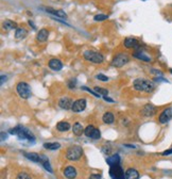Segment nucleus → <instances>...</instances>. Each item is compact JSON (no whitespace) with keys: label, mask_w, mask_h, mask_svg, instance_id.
I'll return each instance as SVG.
<instances>
[{"label":"nucleus","mask_w":172,"mask_h":179,"mask_svg":"<svg viewBox=\"0 0 172 179\" xmlns=\"http://www.w3.org/2000/svg\"><path fill=\"white\" fill-rule=\"evenodd\" d=\"M133 88L138 92H143V93H152L155 88V84L152 81L148 79H141L138 78L133 82Z\"/></svg>","instance_id":"1"},{"label":"nucleus","mask_w":172,"mask_h":179,"mask_svg":"<svg viewBox=\"0 0 172 179\" xmlns=\"http://www.w3.org/2000/svg\"><path fill=\"white\" fill-rule=\"evenodd\" d=\"M83 58L86 61L91 62V63H96V64H101L104 61V57L101 54L94 50H85L83 52Z\"/></svg>","instance_id":"2"},{"label":"nucleus","mask_w":172,"mask_h":179,"mask_svg":"<svg viewBox=\"0 0 172 179\" xmlns=\"http://www.w3.org/2000/svg\"><path fill=\"white\" fill-rule=\"evenodd\" d=\"M83 155L82 147L79 145H73V146L69 147L66 151V158L70 161H78Z\"/></svg>","instance_id":"3"},{"label":"nucleus","mask_w":172,"mask_h":179,"mask_svg":"<svg viewBox=\"0 0 172 179\" xmlns=\"http://www.w3.org/2000/svg\"><path fill=\"white\" fill-rule=\"evenodd\" d=\"M129 61H130L129 56H127V54L121 52V54H115L114 58H113V60H112V62H111V65L113 67H116V68H120V67L125 66V64H127Z\"/></svg>","instance_id":"4"},{"label":"nucleus","mask_w":172,"mask_h":179,"mask_svg":"<svg viewBox=\"0 0 172 179\" xmlns=\"http://www.w3.org/2000/svg\"><path fill=\"white\" fill-rule=\"evenodd\" d=\"M16 91L17 94L19 95V97L22 99H28L31 96V86L28 84L27 82H19L17 86H16Z\"/></svg>","instance_id":"5"},{"label":"nucleus","mask_w":172,"mask_h":179,"mask_svg":"<svg viewBox=\"0 0 172 179\" xmlns=\"http://www.w3.org/2000/svg\"><path fill=\"white\" fill-rule=\"evenodd\" d=\"M109 175L112 179H125V173L119 164L112 165L109 168Z\"/></svg>","instance_id":"6"},{"label":"nucleus","mask_w":172,"mask_h":179,"mask_svg":"<svg viewBox=\"0 0 172 179\" xmlns=\"http://www.w3.org/2000/svg\"><path fill=\"white\" fill-rule=\"evenodd\" d=\"M17 136H18V139L20 140V141H24V140H28V141H30V142H34L35 141L34 134L32 133L31 131H30L28 128L24 127V126L21 127L20 131L18 132Z\"/></svg>","instance_id":"7"},{"label":"nucleus","mask_w":172,"mask_h":179,"mask_svg":"<svg viewBox=\"0 0 172 179\" xmlns=\"http://www.w3.org/2000/svg\"><path fill=\"white\" fill-rule=\"evenodd\" d=\"M172 118V107L166 108L160 114H159L158 120L160 124H167Z\"/></svg>","instance_id":"8"},{"label":"nucleus","mask_w":172,"mask_h":179,"mask_svg":"<svg viewBox=\"0 0 172 179\" xmlns=\"http://www.w3.org/2000/svg\"><path fill=\"white\" fill-rule=\"evenodd\" d=\"M85 108H86V100H85L84 98H82V99H78V100H76V101L73 102L71 110L73 112L79 113L84 111Z\"/></svg>","instance_id":"9"},{"label":"nucleus","mask_w":172,"mask_h":179,"mask_svg":"<svg viewBox=\"0 0 172 179\" xmlns=\"http://www.w3.org/2000/svg\"><path fill=\"white\" fill-rule=\"evenodd\" d=\"M141 114L146 117H151L156 114V108L152 106V104H146L141 110Z\"/></svg>","instance_id":"10"},{"label":"nucleus","mask_w":172,"mask_h":179,"mask_svg":"<svg viewBox=\"0 0 172 179\" xmlns=\"http://www.w3.org/2000/svg\"><path fill=\"white\" fill-rule=\"evenodd\" d=\"M63 173H64V176L66 177L67 179H74L78 175L77 170H76V167H74V166H72V165L66 166Z\"/></svg>","instance_id":"11"},{"label":"nucleus","mask_w":172,"mask_h":179,"mask_svg":"<svg viewBox=\"0 0 172 179\" xmlns=\"http://www.w3.org/2000/svg\"><path fill=\"white\" fill-rule=\"evenodd\" d=\"M72 104H73V101L70 97H63V98L60 99L58 101V106L64 110H69L72 108Z\"/></svg>","instance_id":"12"},{"label":"nucleus","mask_w":172,"mask_h":179,"mask_svg":"<svg viewBox=\"0 0 172 179\" xmlns=\"http://www.w3.org/2000/svg\"><path fill=\"white\" fill-rule=\"evenodd\" d=\"M48 65L50 67L52 70H55V72H58V70H61L63 68V63H62L61 60L58 59H51L50 61L48 62Z\"/></svg>","instance_id":"13"},{"label":"nucleus","mask_w":172,"mask_h":179,"mask_svg":"<svg viewBox=\"0 0 172 179\" xmlns=\"http://www.w3.org/2000/svg\"><path fill=\"white\" fill-rule=\"evenodd\" d=\"M139 46V43H138L137 38H127L125 40V47L127 49H136Z\"/></svg>","instance_id":"14"},{"label":"nucleus","mask_w":172,"mask_h":179,"mask_svg":"<svg viewBox=\"0 0 172 179\" xmlns=\"http://www.w3.org/2000/svg\"><path fill=\"white\" fill-rule=\"evenodd\" d=\"M140 46H138L137 48H136V51L133 54V57L134 58H136V59L138 60H141V61H145V62H150L151 61V58L150 57H148L147 54H145L142 52V51L140 50V48H139Z\"/></svg>","instance_id":"15"},{"label":"nucleus","mask_w":172,"mask_h":179,"mask_svg":"<svg viewBox=\"0 0 172 179\" xmlns=\"http://www.w3.org/2000/svg\"><path fill=\"white\" fill-rule=\"evenodd\" d=\"M49 38V31L47 29H40L38 32H37V35H36V40L37 42H40V43H44L46 41L48 40Z\"/></svg>","instance_id":"16"},{"label":"nucleus","mask_w":172,"mask_h":179,"mask_svg":"<svg viewBox=\"0 0 172 179\" xmlns=\"http://www.w3.org/2000/svg\"><path fill=\"white\" fill-rule=\"evenodd\" d=\"M45 10H46V12H48V13L52 14V15H55V16H58V17H61V18H66L67 17L66 13H65L63 10H54V9H52V8H46Z\"/></svg>","instance_id":"17"},{"label":"nucleus","mask_w":172,"mask_h":179,"mask_svg":"<svg viewBox=\"0 0 172 179\" xmlns=\"http://www.w3.org/2000/svg\"><path fill=\"white\" fill-rule=\"evenodd\" d=\"M84 127H83V125L81 123H79V122H77V123L73 124V127H72V132H73L76 136H82L83 133H84Z\"/></svg>","instance_id":"18"},{"label":"nucleus","mask_w":172,"mask_h":179,"mask_svg":"<svg viewBox=\"0 0 172 179\" xmlns=\"http://www.w3.org/2000/svg\"><path fill=\"white\" fill-rule=\"evenodd\" d=\"M139 178V173L135 168H129L125 172V179H138Z\"/></svg>","instance_id":"19"},{"label":"nucleus","mask_w":172,"mask_h":179,"mask_svg":"<svg viewBox=\"0 0 172 179\" xmlns=\"http://www.w3.org/2000/svg\"><path fill=\"white\" fill-rule=\"evenodd\" d=\"M28 35V31L26 28H17L15 31V38L16 40H24Z\"/></svg>","instance_id":"20"},{"label":"nucleus","mask_w":172,"mask_h":179,"mask_svg":"<svg viewBox=\"0 0 172 179\" xmlns=\"http://www.w3.org/2000/svg\"><path fill=\"white\" fill-rule=\"evenodd\" d=\"M24 157H26L28 160L33 161V162H36V163L38 162L40 163V159H42L40 155L35 154V152H24Z\"/></svg>","instance_id":"21"},{"label":"nucleus","mask_w":172,"mask_h":179,"mask_svg":"<svg viewBox=\"0 0 172 179\" xmlns=\"http://www.w3.org/2000/svg\"><path fill=\"white\" fill-rule=\"evenodd\" d=\"M106 163H107L109 166L119 164L120 163V156L118 155V154H115V155L111 156V157L106 158Z\"/></svg>","instance_id":"22"},{"label":"nucleus","mask_w":172,"mask_h":179,"mask_svg":"<svg viewBox=\"0 0 172 179\" xmlns=\"http://www.w3.org/2000/svg\"><path fill=\"white\" fill-rule=\"evenodd\" d=\"M102 120H103L105 124H113L115 120V116L114 114L112 112H105L103 114V116H102Z\"/></svg>","instance_id":"23"},{"label":"nucleus","mask_w":172,"mask_h":179,"mask_svg":"<svg viewBox=\"0 0 172 179\" xmlns=\"http://www.w3.org/2000/svg\"><path fill=\"white\" fill-rule=\"evenodd\" d=\"M3 28L5 30H14L17 28V24L13 20H10V19H5L3 22Z\"/></svg>","instance_id":"24"},{"label":"nucleus","mask_w":172,"mask_h":179,"mask_svg":"<svg viewBox=\"0 0 172 179\" xmlns=\"http://www.w3.org/2000/svg\"><path fill=\"white\" fill-rule=\"evenodd\" d=\"M42 159H40V164L44 166L46 171H48L49 173H52V168L50 166V163H49V160H48V158H46L45 156H40Z\"/></svg>","instance_id":"25"},{"label":"nucleus","mask_w":172,"mask_h":179,"mask_svg":"<svg viewBox=\"0 0 172 179\" xmlns=\"http://www.w3.org/2000/svg\"><path fill=\"white\" fill-rule=\"evenodd\" d=\"M56 129L58 131H67L70 129V124L67 123V122H60L56 125Z\"/></svg>","instance_id":"26"},{"label":"nucleus","mask_w":172,"mask_h":179,"mask_svg":"<svg viewBox=\"0 0 172 179\" xmlns=\"http://www.w3.org/2000/svg\"><path fill=\"white\" fill-rule=\"evenodd\" d=\"M44 147H45L46 149H49V150H56L61 147V144L58 143V142H54V143H45Z\"/></svg>","instance_id":"27"},{"label":"nucleus","mask_w":172,"mask_h":179,"mask_svg":"<svg viewBox=\"0 0 172 179\" xmlns=\"http://www.w3.org/2000/svg\"><path fill=\"white\" fill-rule=\"evenodd\" d=\"M94 91L96 93H98L100 96H107L109 95V90L107 88H100V86H95L94 88Z\"/></svg>","instance_id":"28"},{"label":"nucleus","mask_w":172,"mask_h":179,"mask_svg":"<svg viewBox=\"0 0 172 179\" xmlns=\"http://www.w3.org/2000/svg\"><path fill=\"white\" fill-rule=\"evenodd\" d=\"M95 127H94L93 125H88L86 128H85V130H84V134L87 138H91V136H93V133H94V131H95Z\"/></svg>","instance_id":"29"},{"label":"nucleus","mask_w":172,"mask_h":179,"mask_svg":"<svg viewBox=\"0 0 172 179\" xmlns=\"http://www.w3.org/2000/svg\"><path fill=\"white\" fill-rule=\"evenodd\" d=\"M107 18H109V16L107 15H103V14H98V15H96L94 17V19H95L96 22H103V20H106Z\"/></svg>","instance_id":"30"},{"label":"nucleus","mask_w":172,"mask_h":179,"mask_svg":"<svg viewBox=\"0 0 172 179\" xmlns=\"http://www.w3.org/2000/svg\"><path fill=\"white\" fill-rule=\"evenodd\" d=\"M16 179H32V178H31V176H30V175H29L28 173L21 172V173H19L18 175H17Z\"/></svg>","instance_id":"31"},{"label":"nucleus","mask_w":172,"mask_h":179,"mask_svg":"<svg viewBox=\"0 0 172 179\" xmlns=\"http://www.w3.org/2000/svg\"><path fill=\"white\" fill-rule=\"evenodd\" d=\"M21 127H22V126H21V125L16 126V127H14V128L10 129V131H9V132H10L11 134H15V136H17V134H18V132H19V131H20Z\"/></svg>","instance_id":"32"},{"label":"nucleus","mask_w":172,"mask_h":179,"mask_svg":"<svg viewBox=\"0 0 172 179\" xmlns=\"http://www.w3.org/2000/svg\"><path fill=\"white\" fill-rule=\"evenodd\" d=\"M100 138H101V132H100V130L96 128L95 131H94L93 136H91V139H94V140H99Z\"/></svg>","instance_id":"33"},{"label":"nucleus","mask_w":172,"mask_h":179,"mask_svg":"<svg viewBox=\"0 0 172 179\" xmlns=\"http://www.w3.org/2000/svg\"><path fill=\"white\" fill-rule=\"evenodd\" d=\"M96 78H97L99 81H102V82H107V81H109V78L106 77V76L102 75V74H99V75H97V76H96Z\"/></svg>","instance_id":"34"},{"label":"nucleus","mask_w":172,"mask_h":179,"mask_svg":"<svg viewBox=\"0 0 172 179\" xmlns=\"http://www.w3.org/2000/svg\"><path fill=\"white\" fill-rule=\"evenodd\" d=\"M82 90H85V91H87V92H89L90 94H93V95H95L96 97H99V98H100V95H99L98 93H96L95 91H94V90H90V88H86V86H82Z\"/></svg>","instance_id":"35"},{"label":"nucleus","mask_w":172,"mask_h":179,"mask_svg":"<svg viewBox=\"0 0 172 179\" xmlns=\"http://www.w3.org/2000/svg\"><path fill=\"white\" fill-rule=\"evenodd\" d=\"M89 179H101V175L100 174H93V175H90Z\"/></svg>","instance_id":"36"},{"label":"nucleus","mask_w":172,"mask_h":179,"mask_svg":"<svg viewBox=\"0 0 172 179\" xmlns=\"http://www.w3.org/2000/svg\"><path fill=\"white\" fill-rule=\"evenodd\" d=\"M172 154V148H170V149H167V150H165V151L162 152V155L163 156H168V155H171Z\"/></svg>","instance_id":"37"},{"label":"nucleus","mask_w":172,"mask_h":179,"mask_svg":"<svg viewBox=\"0 0 172 179\" xmlns=\"http://www.w3.org/2000/svg\"><path fill=\"white\" fill-rule=\"evenodd\" d=\"M103 99H104V100H105V101H109V102H114V101H115L114 99L109 98V96H104V97H103Z\"/></svg>","instance_id":"38"},{"label":"nucleus","mask_w":172,"mask_h":179,"mask_svg":"<svg viewBox=\"0 0 172 179\" xmlns=\"http://www.w3.org/2000/svg\"><path fill=\"white\" fill-rule=\"evenodd\" d=\"M29 25H30V26H31V27L33 28L34 30H36V27H35V25L33 24V22H32V20H29Z\"/></svg>","instance_id":"39"},{"label":"nucleus","mask_w":172,"mask_h":179,"mask_svg":"<svg viewBox=\"0 0 172 179\" xmlns=\"http://www.w3.org/2000/svg\"><path fill=\"white\" fill-rule=\"evenodd\" d=\"M4 80H6V77H4V76L2 75V76H1V82H0V83H1V86L4 83Z\"/></svg>","instance_id":"40"},{"label":"nucleus","mask_w":172,"mask_h":179,"mask_svg":"<svg viewBox=\"0 0 172 179\" xmlns=\"http://www.w3.org/2000/svg\"><path fill=\"white\" fill-rule=\"evenodd\" d=\"M125 146H127V147H130V148H135V146H134V145H129V144H125Z\"/></svg>","instance_id":"41"},{"label":"nucleus","mask_w":172,"mask_h":179,"mask_svg":"<svg viewBox=\"0 0 172 179\" xmlns=\"http://www.w3.org/2000/svg\"><path fill=\"white\" fill-rule=\"evenodd\" d=\"M169 72H171V74H172V68H171V70H169Z\"/></svg>","instance_id":"42"}]
</instances>
